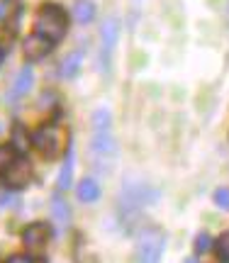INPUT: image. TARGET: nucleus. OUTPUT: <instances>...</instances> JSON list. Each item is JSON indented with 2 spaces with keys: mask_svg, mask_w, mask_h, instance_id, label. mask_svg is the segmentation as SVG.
I'll list each match as a JSON object with an SVG mask.
<instances>
[{
  "mask_svg": "<svg viewBox=\"0 0 229 263\" xmlns=\"http://www.w3.org/2000/svg\"><path fill=\"white\" fill-rule=\"evenodd\" d=\"M49 49H51V39L42 37V34H34V37L25 39V57H27L29 61H37V59L47 57Z\"/></svg>",
  "mask_w": 229,
  "mask_h": 263,
  "instance_id": "0eeeda50",
  "label": "nucleus"
},
{
  "mask_svg": "<svg viewBox=\"0 0 229 263\" xmlns=\"http://www.w3.org/2000/svg\"><path fill=\"white\" fill-rule=\"evenodd\" d=\"M117 37H120V22L115 17H107L105 22H103V29H100V42H103V47H100V61H103L105 68L110 66Z\"/></svg>",
  "mask_w": 229,
  "mask_h": 263,
  "instance_id": "20e7f679",
  "label": "nucleus"
},
{
  "mask_svg": "<svg viewBox=\"0 0 229 263\" xmlns=\"http://www.w3.org/2000/svg\"><path fill=\"white\" fill-rule=\"evenodd\" d=\"M163 254V232L146 227L137 241V263H159Z\"/></svg>",
  "mask_w": 229,
  "mask_h": 263,
  "instance_id": "7ed1b4c3",
  "label": "nucleus"
},
{
  "mask_svg": "<svg viewBox=\"0 0 229 263\" xmlns=\"http://www.w3.org/2000/svg\"><path fill=\"white\" fill-rule=\"evenodd\" d=\"M81 66H83V51H73V54H68V57L61 61L59 76H61V78H73V76L81 71Z\"/></svg>",
  "mask_w": 229,
  "mask_h": 263,
  "instance_id": "9b49d317",
  "label": "nucleus"
},
{
  "mask_svg": "<svg viewBox=\"0 0 229 263\" xmlns=\"http://www.w3.org/2000/svg\"><path fill=\"white\" fill-rule=\"evenodd\" d=\"M0 59H3V54H0Z\"/></svg>",
  "mask_w": 229,
  "mask_h": 263,
  "instance_id": "412c9836",
  "label": "nucleus"
},
{
  "mask_svg": "<svg viewBox=\"0 0 229 263\" xmlns=\"http://www.w3.org/2000/svg\"><path fill=\"white\" fill-rule=\"evenodd\" d=\"M29 178H32V168H29V163L25 159L12 161L8 168H5V176H3L8 188H25L29 183Z\"/></svg>",
  "mask_w": 229,
  "mask_h": 263,
  "instance_id": "39448f33",
  "label": "nucleus"
},
{
  "mask_svg": "<svg viewBox=\"0 0 229 263\" xmlns=\"http://www.w3.org/2000/svg\"><path fill=\"white\" fill-rule=\"evenodd\" d=\"M12 163V149L8 146H0V171H5Z\"/></svg>",
  "mask_w": 229,
  "mask_h": 263,
  "instance_id": "a211bd4d",
  "label": "nucleus"
},
{
  "mask_svg": "<svg viewBox=\"0 0 229 263\" xmlns=\"http://www.w3.org/2000/svg\"><path fill=\"white\" fill-rule=\"evenodd\" d=\"M73 163H76V156H73V146H68V156L64 161V166L59 171V190H68L71 183H73Z\"/></svg>",
  "mask_w": 229,
  "mask_h": 263,
  "instance_id": "9d476101",
  "label": "nucleus"
},
{
  "mask_svg": "<svg viewBox=\"0 0 229 263\" xmlns=\"http://www.w3.org/2000/svg\"><path fill=\"white\" fill-rule=\"evenodd\" d=\"M49 241V227L47 224H32L25 229V234H22V244L27 246L29 251H34V254H39L44 246H47Z\"/></svg>",
  "mask_w": 229,
  "mask_h": 263,
  "instance_id": "423d86ee",
  "label": "nucleus"
},
{
  "mask_svg": "<svg viewBox=\"0 0 229 263\" xmlns=\"http://www.w3.org/2000/svg\"><path fill=\"white\" fill-rule=\"evenodd\" d=\"M68 20L66 12L59 8V5H44L37 15V34L51 39V42H59V39L66 34Z\"/></svg>",
  "mask_w": 229,
  "mask_h": 263,
  "instance_id": "f257e3e1",
  "label": "nucleus"
},
{
  "mask_svg": "<svg viewBox=\"0 0 229 263\" xmlns=\"http://www.w3.org/2000/svg\"><path fill=\"white\" fill-rule=\"evenodd\" d=\"M215 205L222 210H229V188H220L215 193Z\"/></svg>",
  "mask_w": 229,
  "mask_h": 263,
  "instance_id": "f3484780",
  "label": "nucleus"
},
{
  "mask_svg": "<svg viewBox=\"0 0 229 263\" xmlns=\"http://www.w3.org/2000/svg\"><path fill=\"white\" fill-rule=\"evenodd\" d=\"M217 254H220L222 263H229V232L220 236V241H217Z\"/></svg>",
  "mask_w": 229,
  "mask_h": 263,
  "instance_id": "2eb2a0df",
  "label": "nucleus"
},
{
  "mask_svg": "<svg viewBox=\"0 0 229 263\" xmlns=\"http://www.w3.org/2000/svg\"><path fill=\"white\" fill-rule=\"evenodd\" d=\"M210 246H212L210 236L205 234V232L198 234V239H195V251H198V254H207V251H210Z\"/></svg>",
  "mask_w": 229,
  "mask_h": 263,
  "instance_id": "dca6fc26",
  "label": "nucleus"
},
{
  "mask_svg": "<svg viewBox=\"0 0 229 263\" xmlns=\"http://www.w3.org/2000/svg\"><path fill=\"white\" fill-rule=\"evenodd\" d=\"M32 144L37 146V151L42 156L56 159L59 154L64 151V146H66V134H64V129L56 127V124H47V127H42V129L32 137Z\"/></svg>",
  "mask_w": 229,
  "mask_h": 263,
  "instance_id": "f03ea898",
  "label": "nucleus"
},
{
  "mask_svg": "<svg viewBox=\"0 0 229 263\" xmlns=\"http://www.w3.org/2000/svg\"><path fill=\"white\" fill-rule=\"evenodd\" d=\"M34 83V71L32 66H22L20 73L15 76V83H12V90H10V98H20V95H27L29 88Z\"/></svg>",
  "mask_w": 229,
  "mask_h": 263,
  "instance_id": "6e6552de",
  "label": "nucleus"
},
{
  "mask_svg": "<svg viewBox=\"0 0 229 263\" xmlns=\"http://www.w3.org/2000/svg\"><path fill=\"white\" fill-rule=\"evenodd\" d=\"M8 263H32V261H29L27 256H12Z\"/></svg>",
  "mask_w": 229,
  "mask_h": 263,
  "instance_id": "6ab92c4d",
  "label": "nucleus"
},
{
  "mask_svg": "<svg viewBox=\"0 0 229 263\" xmlns=\"http://www.w3.org/2000/svg\"><path fill=\"white\" fill-rule=\"evenodd\" d=\"M183 263H198V261H195V258H185V261H183Z\"/></svg>",
  "mask_w": 229,
  "mask_h": 263,
  "instance_id": "aec40b11",
  "label": "nucleus"
},
{
  "mask_svg": "<svg viewBox=\"0 0 229 263\" xmlns=\"http://www.w3.org/2000/svg\"><path fill=\"white\" fill-rule=\"evenodd\" d=\"M73 17H76L78 25H88V22H93V17H96V8L90 3H86V0H81V3H76V8H73Z\"/></svg>",
  "mask_w": 229,
  "mask_h": 263,
  "instance_id": "ddd939ff",
  "label": "nucleus"
},
{
  "mask_svg": "<svg viewBox=\"0 0 229 263\" xmlns=\"http://www.w3.org/2000/svg\"><path fill=\"white\" fill-rule=\"evenodd\" d=\"M12 144H15V151H20V154H25V151H27L29 137L25 134L22 127H15V129H12Z\"/></svg>",
  "mask_w": 229,
  "mask_h": 263,
  "instance_id": "4468645a",
  "label": "nucleus"
},
{
  "mask_svg": "<svg viewBox=\"0 0 229 263\" xmlns=\"http://www.w3.org/2000/svg\"><path fill=\"white\" fill-rule=\"evenodd\" d=\"M51 217H54V222H56L59 232H64V229L68 227L71 212H68V205L64 202V197H61V195H54V197H51Z\"/></svg>",
  "mask_w": 229,
  "mask_h": 263,
  "instance_id": "1a4fd4ad",
  "label": "nucleus"
},
{
  "mask_svg": "<svg viewBox=\"0 0 229 263\" xmlns=\"http://www.w3.org/2000/svg\"><path fill=\"white\" fill-rule=\"evenodd\" d=\"M76 193H78V200H81V202H96L98 197H100V185H98L93 178H83Z\"/></svg>",
  "mask_w": 229,
  "mask_h": 263,
  "instance_id": "f8f14e48",
  "label": "nucleus"
}]
</instances>
